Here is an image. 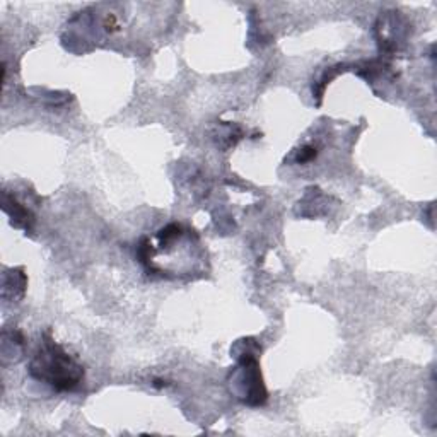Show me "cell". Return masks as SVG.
<instances>
[{
  "label": "cell",
  "instance_id": "6da1fadb",
  "mask_svg": "<svg viewBox=\"0 0 437 437\" xmlns=\"http://www.w3.org/2000/svg\"><path fill=\"white\" fill-rule=\"evenodd\" d=\"M29 376L51 386L55 391H74L84 381V367L51 338L50 331H46L29 364Z\"/></svg>",
  "mask_w": 437,
  "mask_h": 437
},
{
  "label": "cell",
  "instance_id": "7a4b0ae2",
  "mask_svg": "<svg viewBox=\"0 0 437 437\" xmlns=\"http://www.w3.org/2000/svg\"><path fill=\"white\" fill-rule=\"evenodd\" d=\"M239 381L243 383L244 391L241 400L248 405H263L266 401V390L261 379L260 366H258L256 353L246 351L243 359L239 361Z\"/></svg>",
  "mask_w": 437,
  "mask_h": 437
},
{
  "label": "cell",
  "instance_id": "3957f363",
  "mask_svg": "<svg viewBox=\"0 0 437 437\" xmlns=\"http://www.w3.org/2000/svg\"><path fill=\"white\" fill-rule=\"evenodd\" d=\"M4 211H6L9 214V217L12 218V226L24 227L26 231L31 229V224L34 221L31 212H29L24 205L17 202L16 196L9 195L7 191L4 194Z\"/></svg>",
  "mask_w": 437,
  "mask_h": 437
},
{
  "label": "cell",
  "instance_id": "277c9868",
  "mask_svg": "<svg viewBox=\"0 0 437 437\" xmlns=\"http://www.w3.org/2000/svg\"><path fill=\"white\" fill-rule=\"evenodd\" d=\"M183 236V226L181 224H169L163 227V229L157 233V239H159V244L163 248L173 246L174 243L178 241Z\"/></svg>",
  "mask_w": 437,
  "mask_h": 437
},
{
  "label": "cell",
  "instance_id": "5b68a950",
  "mask_svg": "<svg viewBox=\"0 0 437 437\" xmlns=\"http://www.w3.org/2000/svg\"><path fill=\"white\" fill-rule=\"evenodd\" d=\"M314 157H316V149L306 146L301 149L299 152H297V163H301V164L309 163V161L314 159Z\"/></svg>",
  "mask_w": 437,
  "mask_h": 437
}]
</instances>
